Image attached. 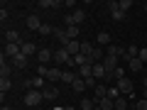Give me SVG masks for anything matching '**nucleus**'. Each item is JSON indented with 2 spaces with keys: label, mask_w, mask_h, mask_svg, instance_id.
<instances>
[{
  "label": "nucleus",
  "mask_w": 147,
  "mask_h": 110,
  "mask_svg": "<svg viewBox=\"0 0 147 110\" xmlns=\"http://www.w3.org/2000/svg\"><path fill=\"white\" fill-rule=\"evenodd\" d=\"M39 49H37V44L34 42H22V54L25 56H32V54H37Z\"/></svg>",
  "instance_id": "obj_11"
},
{
  "label": "nucleus",
  "mask_w": 147,
  "mask_h": 110,
  "mask_svg": "<svg viewBox=\"0 0 147 110\" xmlns=\"http://www.w3.org/2000/svg\"><path fill=\"white\" fill-rule=\"evenodd\" d=\"M113 76H115V83H118L120 78H125V66H118L115 71H113Z\"/></svg>",
  "instance_id": "obj_30"
},
{
  "label": "nucleus",
  "mask_w": 147,
  "mask_h": 110,
  "mask_svg": "<svg viewBox=\"0 0 147 110\" xmlns=\"http://www.w3.org/2000/svg\"><path fill=\"white\" fill-rule=\"evenodd\" d=\"M91 52H93V44L81 42V54H84V56H91Z\"/></svg>",
  "instance_id": "obj_27"
},
{
  "label": "nucleus",
  "mask_w": 147,
  "mask_h": 110,
  "mask_svg": "<svg viewBox=\"0 0 147 110\" xmlns=\"http://www.w3.org/2000/svg\"><path fill=\"white\" fill-rule=\"evenodd\" d=\"M127 68H130V71H142V61L140 59H130V61H127Z\"/></svg>",
  "instance_id": "obj_25"
},
{
  "label": "nucleus",
  "mask_w": 147,
  "mask_h": 110,
  "mask_svg": "<svg viewBox=\"0 0 147 110\" xmlns=\"http://www.w3.org/2000/svg\"><path fill=\"white\" fill-rule=\"evenodd\" d=\"M54 37H57L59 42H61V44H64V47H66V44H69V42H71V37H69V34H66V30H59V27H54Z\"/></svg>",
  "instance_id": "obj_10"
},
{
  "label": "nucleus",
  "mask_w": 147,
  "mask_h": 110,
  "mask_svg": "<svg viewBox=\"0 0 147 110\" xmlns=\"http://www.w3.org/2000/svg\"><path fill=\"white\" fill-rule=\"evenodd\" d=\"M64 49H66L71 56H76V54H81V42H79V39H71V42H69Z\"/></svg>",
  "instance_id": "obj_9"
},
{
  "label": "nucleus",
  "mask_w": 147,
  "mask_h": 110,
  "mask_svg": "<svg viewBox=\"0 0 147 110\" xmlns=\"http://www.w3.org/2000/svg\"><path fill=\"white\" fill-rule=\"evenodd\" d=\"M137 59H140L142 64L147 61V47H140V54H137Z\"/></svg>",
  "instance_id": "obj_35"
},
{
  "label": "nucleus",
  "mask_w": 147,
  "mask_h": 110,
  "mask_svg": "<svg viewBox=\"0 0 147 110\" xmlns=\"http://www.w3.org/2000/svg\"><path fill=\"white\" fill-rule=\"evenodd\" d=\"M64 110H76V108H71V105H69V108H64Z\"/></svg>",
  "instance_id": "obj_42"
},
{
  "label": "nucleus",
  "mask_w": 147,
  "mask_h": 110,
  "mask_svg": "<svg viewBox=\"0 0 147 110\" xmlns=\"http://www.w3.org/2000/svg\"><path fill=\"white\" fill-rule=\"evenodd\" d=\"M44 100V95H42V91H27L25 93V105H30V108H34V105H39Z\"/></svg>",
  "instance_id": "obj_1"
},
{
  "label": "nucleus",
  "mask_w": 147,
  "mask_h": 110,
  "mask_svg": "<svg viewBox=\"0 0 147 110\" xmlns=\"http://www.w3.org/2000/svg\"><path fill=\"white\" fill-rule=\"evenodd\" d=\"M130 110H137V108H135V105H130Z\"/></svg>",
  "instance_id": "obj_43"
},
{
  "label": "nucleus",
  "mask_w": 147,
  "mask_h": 110,
  "mask_svg": "<svg viewBox=\"0 0 147 110\" xmlns=\"http://www.w3.org/2000/svg\"><path fill=\"white\" fill-rule=\"evenodd\" d=\"M110 15H113V20H125V12H123L120 7H118L115 12H110Z\"/></svg>",
  "instance_id": "obj_36"
},
{
  "label": "nucleus",
  "mask_w": 147,
  "mask_h": 110,
  "mask_svg": "<svg viewBox=\"0 0 147 110\" xmlns=\"http://www.w3.org/2000/svg\"><path fill=\"white\" fill-rule=\"evenodd\" d=\"M115 86H118V91H120V95H130V93H132V86H135V83H132V81L125 76V78H120Z\"/></svg>",
  "instance_id": "obj_2"
},
{
  "label": "nucleus",
  "mask_w": 147,
  "mask_h": 110,
  "mask_svg": "<svg viewBox=\"0 0 147 110\" xmlns=\"http://www.w3.org/2000/svg\"><path fill=\"white\" fill-rule=\"evenodd\" d=\"M118 7H120L123 12H127V10L132 7V0H120V3H118Z\"/></svg>",
  "instance_id": "obj_31"
},
{
  "label": "nucleus",
  "mask_w": 147,
  "mask_h": 110,
  "mask_svg": "<svg viewBox=\"0 0 147 110\" xmlns=\"http://www.w3.org/2000/svg\"><path fill=\"white\" fill-rule=\"evenodd\" d=\"M115 110H130V105H127L125 95H120V98H115Z\"/></svg>",
  "instance_id": "obj_22"
},
{
  "label": "nucleus",
  "mask_w": 147,
  "mask_h": 110,
  "mask_svg": "<svg viewBox=\"0 0 147 110\" xmlns=\"http://www.w3.org/2000/svg\"><path fill=\"white\" fill-rule=\"evenodd\" d=\"M105 7H108L110 12H115L118 10V3H115V0H110V3H105Z\"/></svg>",
  "instance_id": "obj_38"
},
{
  "label": "nucleus",
  "mask_w": 147,
  "mask_h": 110,
  "mask_svg": "<svg viewBox=\"0 0 147 110\" xmlns=\"http://www.w3.org/2000/svg\"><path fill=\"white\" fill-rule=\"evenodd\" d=\"M64 25H66V30H69V27H76V22H74L71 15H64Z\"/></svg>",
  "instance_id": "obj_34"
},
{
  "label": "nucleus",
  "mask_w": 147,
  "mask_h": 110,
  "mask_svg": "<svg viewBox=\"0 0 147 110\" xmlns=\"http://www.w3.org/2000/svg\"><path fill=\"white\" fill-rule=\"evenodd\" d=\"M135 108H137V110H147V100H145V98H140V100L135 103Z\"/></svg>",
  "instance_id": "obj_37"
},
{
  "label": "nucleus",
  "mask_w": 147,
  "mask_h": 110,
  "mask_svg": "<svg viewBox=\"0 0 147 110\" xmlns=\"http://www.w3.org/2000/svg\"><path fill=\"white\" fill-rule=\"evenodd\" d=\"M93 78H105V68H103V64H93Z\"/></svg>",
  "instance_id": "obj_19"
},
{
  "label": "nucleus",
  "mask_w": 147,
  "mask_h": 110,
  "mask_svg": "<svg viewBox=\"0 0 147 110\" xmlns=\"http://www.w3.org/2000/svg\"><path fill=\"white\" fill-rule=\"evenodd\" d=\"M61 71H64V68H49V73H47V81H52V83L61 81Z\"/></svg>",
  "instance_id": "obj_13"
},
{
  "label": "nucleus",
  "mask_w": 147,
  "mask_h": 110,
  "mask_svg": "<svg viewBox=\"0 0 147 110\" xmlns=\"http://www.w3.org/2000/svg\"><path fill=\"white\" fill-rule=\"evenodd\" d=\"M79 108H81V110H93V108H96V100H91V98H84V100L79 103Z\"/></svg>",
  "instance_id": "obj_21"
},
{
  "label": "nucleus",
  "mask_w": 147,
  "mask_h": 110,
  "mask_svg": "<svg viewBox=\"0 0 147 110\" xmlns=\"http://www.w3.org/2000/svg\"><path fill=\"white\" fill-rule=\"evenodd\" d=\"M108 98H110V100L120 98V91H118V86H113V88H108Z\"/></svg>",
  "instance_id": "obj_32"
},
{
  "label": "nucleus",
  "mask_w": 147,
  "mask_h": 110,
  "mask_svg": "<svg viewBox=\"0 0 147 110\" xmlns=\"http://www.w3.org/2000/svg\"><path fill=\"white\" fill-rule=\"evenodd\" d=\"M79 32H81V27L76 25V27H69V30H66V34L71 37V39H79Z\"/></svg>",
  "instance_id": "obj_29"
},
{
  "label": "nucleus",
  "mask_w": 147,
  "mask_h": 110,
  "mask_svg": "<svg viewBox=\"0 0 147 110\" xmlns=\"http://www.w3.org/2000/svg\"><path fill=\"white\" fill-rule=\"evenodd\" d=\"M17 54H22V44H5V49H3V56L15 59Z\"/></svg>",
  "instance_id": "obj_6"
},
{
  "label": "nucleus",
  "mask_w": 147,
  "mask_h": 110,
  "mask_svg": "<svg viewBox=\"0 0 147 110\" xmlns=\"http://www.w3.org/2000/svg\"><path fill=\"white\" fill-rule=\"evenodd\" d=\"M71 17H74V22H76V25H81V22L86 20V12H84V10H74Z\"/></svg>",
  "instance_id": "obj_24"
},
{
  "label": "nucleus",
  "mask_w": 147,
  "mask_h": 110,
  "mask_svg": "<svg viewBox=\"0 0 147 110\" xmlns=\"http://www.w3.org/2000/svg\"><path fill=\"white\" fill-rule=\"evenodd\" d=\"M98 44L103 47V44H110V34L108 32H98Z\"/></svg>",
  "instance_id": "obj_28"
},
{
  "label": "nucleus",
  "mask_w": 147,
  "mask_h": 110,
  "mask_svg": "<svg viewBox=\"0 0 147 110\" xmlns=\"http://www.w3.org/2000/svg\"><path fill=\"white\" fill-rule=\"evenodd\" d=\"M25 25H27V30H32V32H39V30H42V25H44V22L39 20L37 15H30V17L25 20Z\"/></svg>",
  "instance_id": "obj_5"
},
{
  "label": "nucleus",
  "mask_w": 147,
  "mask_h": 110,
  "mask_svg": "<svg viewBox=\"0 0 147 110\" xmlns=\"http://www.w3.org/2000/svg\"><path fill=\"white\" fill-rule=\"evenodd\" d=\"M12 66L15 68H27V56L25 54H17V56L12 59Z\"/></svg>",
  "instance_id": "obj_15"
},
{
  "label": "nucleus",
  "mask_w": 147,
  "mask_h": 110,
  "mask_svg": "<svg viewBox=\"0 0 147 110\" xmlns=\"http://www.w3.org/2000/svg\"><path fill=\"white\" fill-rule=\"evenodd\" d=\"M100 64H103V68H105L108 73H113L118 66H120V64H118V56H110V54H105V59H103Z\"/></svg>",
  "instance_id": "obj_3"
},
{
  "label": "nucleus",
  "mask_w": 147,
  "mask_h": 110,
  "mask_svg": "<svg viewBox=\"0 0 147 110\" xmlns=\"http://www.w3.org/2000/svg\"><path fill=\"white\" fill-rule=\"evenodd\" d=\"M76 78H81L79 73H74V71H69V68H64V71H61V83L71 86V83H74V81H76Z\"/></svg>",
  "instance_id": "obj_8"
},
{
  "label": "nucleus",
  "mask_w": 147,
  "mask_h": 110,
  "mask_svg": "<svg viewBox=\"0 0 147 110\" xmlns=\"http://www.w3.org/2000/svg\"><path fill=\"white\" fill-rule=\"evenodd\" d=\"M142 83H145V88H147V76H145V78H142Z\"/></svg>",
  "instance_id": "obj_41"
},
{
  "label": "nucleus",
  "mask_w": 147,
  "mask_h": 110,
  "mask_svg": "<svg viewBox=\"0 0 147 110\" xmlns=\"http://www.w3.org/2000/svg\"><path fill=\"white\" fill-rule=\"evenodd\" d=\"M32 88H34V91H44V88H47L42 76H34V78H32Z\"/></svg>",
  "instance_id": "obj_18"
},
{
  "label": "nucleus",
  "mask_w": 147,
  "mask_h": 110,
  "mask_svg": "<svg viewBox=\"0 0 147 110\" xmlns=\"http://www.w3.org/2000/svg\"><path fill=\"white\" fill-rule=\"evenodd\" d=\"M71 88L76 91V93H84V91H86V81H84V78H76V81L71 83Z\"/></svg>",
  "instance_id": "obj_20"
},
{
  "label": "nucleus",
  "mask_w": 147,
  "mask_h": 110,
  "mask_svg": "<svg viewBox=\"0 0 147 110\" xmlns=\"http://www.w3.org/2000/svg\"><path fill=\"white\" fill-rule=\"evenodd\" d=\"M145 100H147V88H145Z\"/></svg>",
  "instance_id": "obj_44"
},
{
  "label": "nucleus",
  "mask_w": 147,
  "mask_h": 110,
  "mask_svg": "<svg viewBox=\"0 0 147 110\" xmlns=\"http://www.w3.org/2000/svg\"><path fill=\"white\" fill-rule=\"evenodd\" d=\"M37 5H39V7H59L61 3H59V0H39Z\"/></svg>",
  "instance_id": "obj_26"
},
{
  "label": "nucleus",
  "mask_w": 147,
  "mask_h": 110,
  "mask_svg": "<svg viewBox=\"0 0 147 110\" xmlns=\"http://www.w3.org/2000/svg\"><path fill=\"white\" fill-rule=\"evenodd\" d=\"M42 95H44V100H54V98L59 95V91L54 88V86H47V88L42 91Z\"/></svg>",
  "instance_id": "obj_16"
},
{
  "label": "nucleus",
  "mask_w": 147,
  "mask_h": 110,
  "mask_svg": "<svg viewBox=\"0 0 147 110\" xmlns=\"http://www.w3.org/2000/svg\"><path fill=\"white\" fill-rule=\"evenodd\" d=\"M93 110H100V108H98V105H96V108H93Z\"/></svg>",
  "instance_id": "obj_45"
},
{
  "label": "nucleus",
  "mask_w": 147,
  "mask_h": 110,
  "mask_svg": "<svg viewBox=\"0 0 147 110\" xmlns=\"http://www.w3.org/2000/svg\"><path fill=\"white\" fill-rule=\"evenodd\" d=\"M10 88H12V81H10V78H0V93L5 95Z\"/></svg>",
  "instance_id": "obj_23"
},
{
  "label": "nucleus",
  "mask_w": 147,
  "mask_h": 110,
  "mask_svg": "<svg viewBox=\"0 0 147 110\" xmlns=\"http://www.w3.org/2000/svg\"><path fill=\"white\" fill-rule=\"evenodd\" d=\"M98 105L100 110H115V100H110V98H103V100H98Z\"/></svg>",
  "instance_id": "obj_14"
},
{
  "label": "nucleus",
  "mask_w": 147,
  "mask_h": 110,
  "mask_svg": "<svg viewBox=\"0 0 147 110\" xmlns=\"http://www.w3.org/2000/svg\"><path fill=\"white\" fill-rule=\"evenodd\" d=\"M39 34H42V37H47V34H54V27H52V25H42Z\"/></svg>",
  "instance_id": "obj_33"
},
{
  "label": "nucleus",
  "mask_w": 147,
  "mask_h": 110,
  "mask_svg": "<svg viewBox=\"0 0 147 110\" xmlns=\"http://www.w3.org/2000/svg\"><path fill=\"white\" fill-rule=\"evenodd\" d=\"M5 39H7V44H22V42H20V34H17L15 30L5 32Z\"/></svg>",
  "instance_id": "obj_17"
},
{
  "label": "nucleus",
  "mask_w": 147,
  "mask_h": 110,
  "mask_svg": "<svg viewBox=\"0 0 147 110\" xmlns=\"http://www.w3.org/2000/svg\"><path fill=\"white\" fill-rule=\"evenodd\" d=\"M91 61H93V64H100V61H103V59H105V54H103V49H100V47H93V52H91Z\"/></svg>",
  "instance_id": "obj_12"
},
{
  "label": "nucleus",
  "mask_w": 147,
  "mask_h": 110,
  "mask_svg": "<svg viewBox=\"0 0 147 110\" xmlns=\"http://www.w3.org/2000/svg\"><path fill=\"white\" fill-rule=\"evenodd\" d=\"M86 81V88H96V78L91 76V78H84Z\"/></svg>",
  "instance_id": "obj_39"
},
{
  "label": "nucleus",
  "mask_w": 147,
  "mask_h": 110,
  "mask_svg": "<svg viewBox=\"0 0 147 110\" xmlns=\"http://www.w3.org/2000/svg\"><path fill=\"white\" fill-rule=\"evenodd\" d=\"M0 110H12V108H10V105H3V108H0Z\"/></svg>",
  "instance_id": "obj_40"
},
{
  "label": "nucleus",
  "mask_w": 147,
  "mask_h": 110,
  "mask_svg": "<svg viewBox=\"0 0 147 110\" xmlns=\"http://www.w3.org/2000/svg\"><path fill=\"white\" fill-rule=\"evenodd\" d=\"M37 59L47 66V61H52V59H54V52H52V49H47V47H42L39 52H37Z\"/></svg>",
  "instance_id": "obj_7"
},
{
  "label": "nucleus",
  "mask_w": 147,
  "mask_h": 110,
  "mask_svg": "<svg viewBox=\"0 0 147 110\" xmlns=\"http://www.w3.org/2000/svg\"><path fill=\"white\" fill-rule=\"evenodd\" d=\"M145 12H147V3H145Z\"/></svg>",
  "instance_id": "obj_46"
},
{
  "label": "nucleus",
  "mask_w": 147,
  "mask_h": 110,
  "mask_svg": "<svg viewBox=\"0 0 147 110\" xmlns=\"http://www.w3.org/2000/svg\"><path fill=\"white\" fill-rule=\"evenodd\" d=\"M71 59H74V56H71V54H69V52H66V49H64V47L54 52V61H57V64H64V66H66V64L71 61Z\"/></svg>",
  "instance_id": "obj_4"
}]
</instances>
